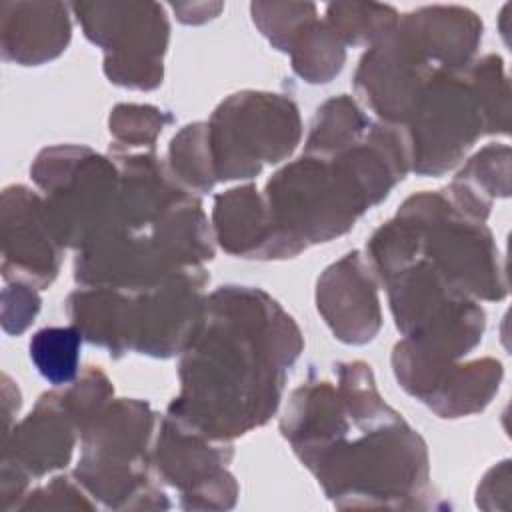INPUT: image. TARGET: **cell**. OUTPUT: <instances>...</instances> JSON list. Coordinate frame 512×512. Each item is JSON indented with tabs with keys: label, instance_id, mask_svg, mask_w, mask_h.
Listing matches in <instances>:
<instances>
[{
	"label": "cell",
	"instance_id": "5b68a950",
	"mask_svg": "<svg viewBox=\"0 0 512 512\" xmlns=\"http://www.w3.org/2000/svg\"><path fill=\"white\" fill-rule=\"evenodd\" d=\"M158 420L148 402L118 398L110 400L80 434L82 454L74 476L106 508L170 506L150 476Z\"/></svg>",
	"mask_w": 512,
	"mask_h": 512
},
{
	"label": "cell",
	"instance_id": "52a82bcc",
	"mask_svg": "<svg viewBox=\"0 0 512 512\" xmlns=\"http://www.w3.org/2000/svg\"><path fill=\"white\" fill-rule=\"evenodd\" d=\"M30 174L44 192L46 218L62 248L82 250L116 226L120 170L110 156L58 144L36 156Z\"/></svg>",
	"mask_w": 512,
	"mask_h": 512
},
{
	"label": "cell",
	"instance_id": "e0dca14e",
	"mask_svg": "<svg viewBox=\"0 0 512 512\" xmlns=\"http://www.w3.org/2000/svg\"><path fill=\"white\" fill-rule=\"evenodd\" d=\"M70 6L64 2L0 4V36L4 60L40 66L60 56L72 36Z\"/></svg>",
	"mask_w": 512,
	"mask_h": 512
},
{
	"label": "cell",
	"instance_id": "7a4b0ae2",
	"mask_svg": "<svg viewBox=\"0 0 512 512\" xmlns=\"http://www.w3.org/2000/svg\"><path fill=\"white\" fill-rule=\"evenodd\" d=\"M346 410L340 430L302 464L338 508H428L430 460L422 436L388 406L368 364H336Z\"/></svg>",
	"mask_w": 512,
	"mask_h": 512
},
{
	"label": "cell",
	"instance_id": "3957f363",
	"mask_svg": "<svg viewBox=\"0 0 512 512\" xmlns=\"http://www.w3.org/2000/svg\"><path fill=\"white\" fill-rule=\"evenodd\" d=\"M510 90L504 62L496 54L468 66L438 68L404 126L410 170L442 176L454 168L484 134H508Z\"/></svg>",
	"mask_w": 512,
	"mask_h": 512
},
{
	"label": "cell",
	"instance_id": "7402d4cb",
	"mask_svg": "<svg viewBox=\"0 0 512 512\" xmlns=\"http://www.w3.org/2000/svg\"><path fill=\"white\" fill-rule=\"evenodd\" d=\"M292 70L310 84L330 82L344 66L346 46L332 32L326 20H312L302 28L288 50Z\"/></svg>",
	"mask_w": 512,
	"mask_h": 512
},
{
	"label": "cell",
	"instance_id": "4316f807",
	"mask_svg": "<svg viewBox=\"0 0 512 512\" xmlns=\"http://www.w3.org/2000/svg\"><path fill=\"white\" fill-rule=\"evenodd\" d=\"M250 14L256 28L280 52H288L302 28L318 18L312 2H252Z\"/></svg>",
	"mask_w": 512,
	"mask_h": 512
},
{
	"label": "cell",
	"instance_id": "cb8c5ba5",
	"mask_svg": "<svg viewBox=\"0 0 512 512\" xmlns=\"http://www.w3.org/2000/svg\"><path fill=\"white\" fill-rule=\"evenodd\" d=\"M394 6L376 2H332L326 6V24L344 46H372L398 22Z\"/></svg>",
	"mask_w": 512,
	"mask_h": 512
},
{
	"label": "cell",
	"instance_id": "8992f818",
	"mask_svg": "<svg viewBox=\"0 0 512 512\" xmlns=\"http://www.w3.org/2000/svg\"><path fill=\"white\" fill-rule=\"evenodd\" d=\"M394 218L406 228L408 264L424 258L474 300L494 302L508 294L504 258L490 228L462 214L444 190L406 198Z\"/></svg>",
	"mask_w": 512,
	"mask_h": 512
},
{
	"label": "cell",
	"instance_id": "d4e9b609",
	"mask_svg": "<svg viewBox=\"0 0 512 512\" xmlns=\"http://www.w3.org/2000/svg\"><path fill=\"white\" fill-rule=\"evenodd\" d=\"M82 334L76 326H46L30 338V358L52 386H68L78 378Z\"/></svg>",
	"mask_w": 512,
	"mask_h": 512
},
{
	"label": "cell",
	"instance_id": "ba28073f",
	"mask_svg": "<svg viewBox=\"0 0 512 512\" xmlns=\"http://www.w3.org/2000/svg\"><path fill=\"white\" fill-rule=\"evenodd\" d=\"M216 180L254 178L264 164L286 160L302 138L292 98L244 90L222 100L208 120Z\"/></svg>",
	"mask_w": 512,
	"mask_h": 512
},
{
	"label": "cell",
	"instance_id": "277c9868",
	"mask_svg": "<svg viewBox=\"0 0 512 512\" xmlns=\"http://www.w3.org/2000/svg\"><path fill=\"white\" fill-rule=\"evenodd\" d=\"M272 222L298 256L308 244L346 234L374 206L344 154H302L280 168L264 190Z\"/></svg>",
	"mask_w": 512,
	"mask_h": 512
},
{
	"label": "cell",
	"instance_id": "8fae6325",
	"mask_svg": "<svg viewBox=\"0 0 512 512\" xmlns=\"http://www.w3.org/2000/svg\"><path fill=\"white\" fill-rule=\"evenodd\" d=\"M232 456L230 440H212L166 414L158 420L152 468L162 482L180 490L184 508L226 510L234 506L238 484L228 470Z\"/></svg>",
	"mask_w": 512,
	"mask_h": 512
},
{
	"label": "cell",
	"instance_id": "484cf974",
	"mask_svg": "<svg viewBox=\"0 0 512 512\" xmlns=\"http://www.w3.org/2000/svg\"><path fill=\"white\" fill-rule=\"evenodd\" d=\"M172 116L152 104H118L110 112L108 128L114 146L124 150H154L156 138Z\"/></svg>",
	"mask_w": 512,
	"mask_h": 512
},
{
	"label": "cell",
	"instance_id": "ac0fdd59",
	"mask_svg": "<svg viewBox=\"0 0 512 512\" xmlns=\"http://www.w3.org/2000/svg\"><path fill=\"white\" fill-rule=\"evenodd\" d=\"M400 20L414 34L436 68L468 66L482 42L484 24L476 12L464 6H422Z\"/></svg>",
	"mask_w": 512,
	"mask_h": 512
},
{
	"label": "cell",
	"instance_id": "44dd1931",
	"mask_svg": "<svg viewBox=\"0 0 512 512\" xmlns=\"http://www.w3.org/2000/svg\"><path fill=\"white\" fill-rule=\"evenodd\" d=\"M370 124L372 120L352 96L338 94L316 110L306 138V152L322 156L338 154L356 144Z\"/></svg>",
	"mask_w": 512,
	"mask_h": 512
},
{
	"label": "cell",
	"instance_id": "30bf717a",
	"mask_svg": "<svg viewBox=\"0 0 512 512\" xmlns=\"http://www.w3.org/2000/svg\"><path fill=\"white\" fill-rule=\"evenodd\" d=\"M206 282L204 266H190L152 288L122 290V352L180 354L202 318Z\"/></svg>",
	"mask_w": 512,
	"mask_h": 512
},
{
	"label": "cell",
	"instance_id": "83f0119b",
	"mask_svg": "<svg viewBox=\"0 0 512 512\" xmlns=\"http://www.w3.org/2000/svg\"><path fill=\"white\" fill-rule=\"evenodd\" d=\"M112 394L114 388L98 366H88L74 382L60 390V398L80 434L108 406Z\"/></svg>",
	"mask_w": 512,
	"mask_h": 512
},
{
	"label": "cell",
	"instance_id": "4dcf8cb0",
	"mask_svg": "<svg viewBox=\"0 0 512 512\" xmlns=\"http://www.w3.org/2000/svg\"><path fill=\"white\" fill-rule=\"evenodd\" d=\"M176 18L184 24H202L206 20H212L218 16V12L224 8L222 2H192V4H172Z\"/></svg>",
	"mask_w": 512,
	"mask_h": 512
},
{
	"label": "cell",
	"instance_id": "d6986e66",
	"mask_svg": "<svg viewBox=\"0 0 512 512\" xmlns=\"http://www.w3.org/2000/svg\"><path fill=\"white\" fill-rule=\"evenodd\" d=\"M444 194L462 214L486 222L492 200L510 194V148L506 144L484 146L468 158Z\"/></svg>",
	"mask_w": 512,
	"mask_h": 512
},
{
	"label": "cell",
	"instance_id": "ffe728a7",
	"mask_svg": "<svg viewBox=\"0 0 512 512\" xmlns=\"http://www.w3.org/2000/svg\"><path fill=\"white\" fill-rule=\"evenodd\" d=\"M504 370L496 358H476L450 368L424 404L440 418H462L484 410L496 396Z\"/></svg>",
	"mask_w": 512,
	"mask_h": 512
},
{
	"label": "cell",
	"instance_id": "7c38bea8",
	"mask_svg": "<svg viewBox=\"0 0 512 512\" xmlns=\"http://www.w3.org/2000/svg\"><path fill=\"white\" fill-rule=\"evenodd\" d=\"M436 70L420 42L398 18L396 26L360 58L354 90L382 122L406 126Z\"/></svg>",
	"mask_w": 512,
	"mask_h": 512
},
{
	"label": "cell",
	"instance_id": "f1b7e54d",
	"mask_svg": "<svg viewBox=\"0 0 512 512\" xmlns=\"http://www.w3.org/2000/svg\"><path fill=\"white\" fill-rule=\"evenodd\" d=\"M88 496L76 476H56L20 500L18 508H96V502H90Z\"/></svg>",
	"mask_w": 512,
	"mask_h": 512
},
{
	"label": "cell",
	"instance_id": "2e32d148",
	"mask_svg": "<svg viewBox=\"0 0 512 512\" xmlns=\"http://www.w3.org/2000/svg\"><path fill=\"white\" fill-rule=\"evenodd\" d=\"M212 232L220 248L238 258H292L272 222L264 194L254 184L230 188L214 198Z\"/></svg>",
	"mask_w": 512,
	"mask_h": 512
},
{
	"label": "cell",
	"instance_id": "6da1fadb",
	"mask_svg": "<svg viewBox=\"0 0 512 512\" xmlns=\"http://www.w3.org/2000/svg\"><path fill=\"white\" fill-rule=\"evenodd\" d=\"M304 348L294 318L264 290L220 286L180 352V394L166 416L212 440L266 424Z\"/></svg>",
	"mask_w": 512,
	"mask_h": 512
},
{
	"label": "cell",
	"instance_id": "f546056e",
	"mask_svg": "<svg viewBox=\"0 0 512 512\" xmlns=\"http://www.w3.org/2000/svg\"><path fill=\"white\" fill-rule=\"evenodd\" d=\"M40 310L38 288L24 282H6L2 290V328L6 334H22Z\"/></svg>",
	"mask_w": 512,
	"mask_h": 512
},
{
	"label": "cell",
	"instance_id": "9a60e30c",
	"mask_svg": "<svg viewBox=\"0 0 512 512\" xmlns=\"http://www.w3.org/2000/svg\"><path fill=\"white\" fill-rule=\"evenodd\" d=\"M76 436L80 432L60 398V390L46 392L34 410L6 432L2 466L16 468L28 478H40L68 464Z\"/></svg>",
	"mask_w": 512,
	"mask_h": 512
},
{
	"label": "cell",
	"instance_id": "4fadbf2b",
	"mask_svg": "<svg viewBox=\"0 0 512 512\" xmlns=\"http://www.w3.org/2000/svg\"><path fill=\"white\" fill-rule=\"evenodd\" d=\"M2 278L48 288L60 272L62 246L44 210V198L22 184L4 188L0 208Z\"/></svg>",
	"mask_w": 512,
	"mask_h": 512
},
{
	"label": "cell",
	"instance_id": "603a6c76",
	"mask_svg": "<svg viewBox=\"0 0 512 512\" xmlns=\"http://www.w3.org/2000/svg\"><path fill=\"white\" fill-rule=\"evenodd\" d=\"M168 170L192 194H206L214 188L216 172L208 138V122H194L180 128L168 146Z\"/></svg>",
	"mask_w": 512,
	"mask_h": 512
},
{
	"label": "cell",
	"instance_id": "9c48e42d",
	"mask_svg": "<svg viewBox=\"0 0 512 512\" xmlns=\"http://www.w3.org/2000/svg\"><path fill=\"white\" fill-rule=\"evenodd\" d=\"M84 36L104 50L110 82L152 90L162 84L170 22L158 2H74Z\"/></svg>",
	"mask_w": 512,
	"mask_h": 512
},
{
	"label": "cell",
	"instance_id": "5bb4252c",
	"mask_svg": "<svg viewBox=\"0 0 512 512\" xmlns=\"http://www.w3.org/2000/svg\"><path fill=\"white\" fill-rule=\"evenodd\" d=\"M316 306L344 344H366L382 326L378 280L360 250L330 264L316 284Z\"/></svg>",
	"mask_w": 512,
	"mask_h": 512
}]
</instances>
